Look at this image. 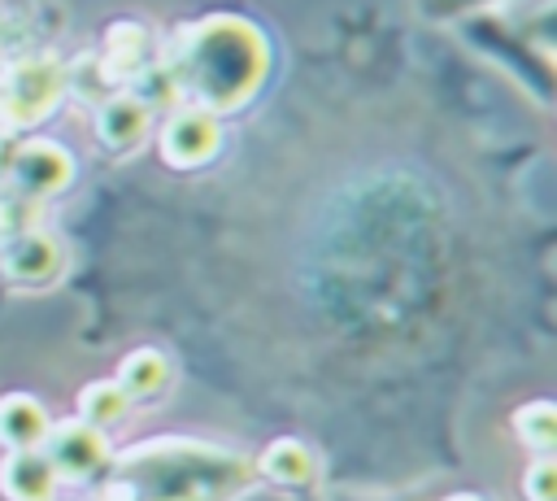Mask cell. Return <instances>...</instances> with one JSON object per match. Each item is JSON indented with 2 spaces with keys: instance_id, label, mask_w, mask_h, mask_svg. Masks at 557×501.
I'll use <instances>...</instances> for the list:
<instances>
[{
  "instance_id": "6da1fadb",
  "label": "cell",
  "mask_w": 557,
  "mask_h": 501,
  "mask_svg": "<svg viewBox=\"0 0 557 501\" xmlns=\"http://www.w3.org/2000/svg\"><path fill=\"white\" fill-rule=\"evenodd\" d=\"M157 65L174 78L183 100L222 118L244 109L265 87L274 52L252 17L209 13L178 26L165 52H157Z\"/></svg>"
},
{
  "instance_id": "7a4b0ae2",
  "label": "cell",
  "mask_w": 557,
  "mask_h": 501,
  "mask_svg": "<svg viewBox=\"0 0 557 501\" xmlns=\"http://www.w3.org/2000/svg\"><path fill=\"white\" fill-rule=\"evenodd\" d=\"M252 484V457L226 444L152 436L109 457L96 501H235Z\"/></svg>"
},
{
  "instance_id": "3957f363",
  "label": "cell",
  "mask_w": 557,
  "mask_h": 501,
  "mask_svg": "<svg viewBox=\"0 0 557 501\" xmlns=\"http://www.w3.org/2000/svg\"><path fill=\"white\" fill-rule=\"evenodd\" d=\"M70 96V70L52 52L17 57L0 70V135H35L39 122L57 113V105Z\"/></svg>"
},
{
  "instance_id": "277c9868",
  "label": "cell",
  "mask_w": 557,
  "mask_h": 501,
  "mask_svg": "<svg viewBox=\"0 0 557 501\" xmlns=\"http://www.w3.org/2000/svg\"><path fill=\"white\" fill-rule=\"evenodd\" d=\"M78 174L74 152L52 139V135H22L13 144V161H9V187L26 200H52L61 196Z\"/></svg>"
},
{
  "instance_id": "5b68a950",
  "label": "cell",
  "mask_w": 557,
  "mask_h": 501,
  "mask_svg": "<svg viewBox=\"0 0 557 501\" xmlns=\"http://www.w3.org/2000/svg\"><path fill=\"white\" fill-rule=\"evenodd\" d=\"M152 131H157L161 157L174 170H196V166L213 161L218 148H222V118L209 113V109H200V105H191V100L174 105Z\"/></svg>"
},
{
  "instance_id": "8992f818",
  "label": "cell",
  "mask_w": 557,
  "mask_h": 501,
  "mask_svg": "<svg viewBox=\"0 0 557 501\" xmlns=\"http://www.w3.org/2000/svg\"><path fill=\"white\" fill-rule=\"evenodd\" d=\"M44 457L52 462L61 484H87V479L104 475L113 444H109V431H96L83 418H61V423L52 418L48 440H44Z\"/></svg>"
},
{
  "instance_id": "52a82bcc",
  "label": "cell",
  "mask_w": 557,
  "mask_h": 501,
  "mask_svg": "<svg viewBox=\"0 0 557 501\" xmlns=\"http://www.w3.org/2000/svg\"><path fill=\"white\" fill-rule=\"evenodd\" d=\"M70 253H65V240L48 227H30V231H17L9 240H0V274L17 288H48L61 279Z\"/></svg>"
},
{
  "instance_id": "ba28073f",
  "label": "cell",
  "mask_w": 557,
  "mask_h": 501,
  "mask_svg": "<svg viewBox=\"0 0 557 501\" xmlns=\"http://www.w3.org/2000/svg\"><path fill=\"white\" fill-rule=\"evenodd\" d=\"M152 126H157V113H152L131 87H117V91H109V96L96 100L91 135H96V144H100L104 152L126 157V152L144 148L148 135H152Z\"/></svg>"
},
{
  "instance_id": "9c48e42d",
  "label": "cell",
  "mask_w": 557,
  "mask_h": 501,
  "mask_svg": "<svg viewBox=\"0 0 557 501\" xmlns=\"http://www.w3.org/2000/svg\"><path fill=\"white\" fill-rule=\"evenodd\" d=\"M152 61H157V39H152V30L144 22H131V17L109 22L104 44H100V61H96L100 78L131 87L139 74L152 70Z\"/></svg>"
},
{
  "instance_id": "30bf717a",
  "label": "cell",
  "mask_w": 557,
  "mask_h": 501,
  "mask_svg": "<svg viewBox=\"0 0 557 501\" xmlns=\"http://www.w3.org/2000/svg\"><path fill=\"white\" fill-rule=\"evenodd\" d=\"M0 492L4 501H57L61 479L44 449H9L0 457Z\"/></svg>"
},
{
  "instance_id": "8fae6325",
  "label": "cell",
  "mask_w": 557,
  "mask_h": 501,
  "mask_svg": "<svg viewBox=\"0 0 557 501\" xmlns=\"http://www.w3.org/2000/svg\"><path fill=\"white\" fill-rule=\"evenodd\" d=\"M252 475L274 488H309L318 484V453L300 436H278L252 457Z\"/></svg>"
},
{
  "instance_id": "7c38bea8",
  "label": "cell",
  "mask_w": 557,
  "mask_h": 501,
  "mask_svg": "<svg viewBox=\"0 0 557 501\" xmlns=\"http://www.w3.org/2000/svg\"><path fill=\"white\" fill-rule=\"evenodd\" d=\"M117 388L131 396V405H144V401H157L165 388H170V379H174V362H170V353L165 349H157V344H139V349H131L122 362H117Z\"/></svg>"
},
{
  "instance_id": "4fadbf2b",
  "label": "cell",
  "mask_w": 557,
  "mask_h": 501,
  "mask_svg": "<svg viewBox=\"0 0 557 501\" xmlns=\"http://www.w3.org/2000/svg\"><path fill=\"white\" fill-rule=\"evenodd\" d=\"M52 427V414L30 392H4L0 396V444L9 449H44Z\"/></svg>"
},
{
  "instance_id": "5bb4252c",
  "label": "cell",
  "mask_w": 557,
  "mask_h": 501,
  "mask_svg": "<svg viewBox=\"0 0 557 501\" xmlns=\"http://www.w3.org/2000/svg\"><path fill=\"white\" fill-rule=\"evenodd\" d=\"M131 396L117 388V379H91L78 388V401H74V418H83L87 427L96 431H113L131 418Z\"/></svg>"
},
{
  "instance_id": "9a60e30c",
  "label": "cell",
  "mask_w": 557,
  "mask_h": 501,
  "mask_svg": "<svg viewBox=\"0 0 557 501\" xmlns=\"http://www.w3.org/2000/svg\"><path fill=\"white\" fill-rule=\"evenodd\" d=\"M513 436L531 453H553L557 449V405L548 396H535L513 410Z\"/></svg>"
},
{
  "instance_id": "2e32d148",
  "label": "cell",
  "mask_w": 557,
  "mask_h": 501,
  "mask_svg": "<svg viewBox=\"0 0 557 501\" xmlns=\"http://www.w3.org/2000/svg\"><path fill=\"white\" fill-rule=\"evenodd\" d=\"M522 501H557V462L553 453H535L522 471Z\"/></svg>"
},
{
  "instance_id": "e0dca14e",
  "label": "cell",
  "mask_w": 557,
  "mask_h": 501,
  "mask_svg": "<svg viewBox=\"0 0 557 501\" xmlns=\"http://www.w3.org/2000/svg\"><path fill=\"white\" fill-rule=\"evenodd\" d=\"M35 213H39V200H26V196H4L0 200V240L17 235V231H30L35 227Z\"/></svg>"
},
{
  "instance_id": "ac0fdd59",
  "label": "cell",
  "mask_w": 557,
  "mask_h": 501,
  "mask_svg": "<svg viewBox=\"0 0 557 501\" xmlns=\"http://www.w3.org/2000/svg\"><path fill=\"white\" fill-rule=\"evenodd\" d=\"M13 144H17L13 135H0V183L9 179V161H13Z\"/></svg>"
},
{
  "instance_id": "d6986e66",
  "label": "cell",
  "mask_w": 557,
  "mask_h": 501,
  "mask_svg": "<svg viewBox=\"0 0 557 501\" xmlns=\"http://www.w3.org/2000/svg\"><path fill=\"white\" fill-rule=\"evenodd\" d=\"M444 501H487V497H479V492H453V497H444Z\"/></svg>"
}]
</instances>
